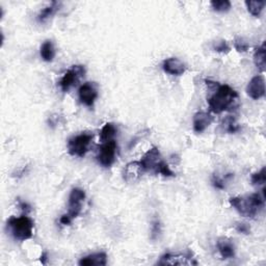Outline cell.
<instances>
[{
    "label": "cell",
    "instance_id": "5b68a950",
    "mask_svg": "<svg viewBox=\"0 0 266 266\" xmlns=\"http://www.w3.org/2000/svg\"><path fill=\"white\" fill-rule=\"evenodd\" d=\"M94 136L88 132H84L82 134L75 136L68 140V151L70 155L84 157L88 151V147Z\"/></svg>",
    "mask_w": 266,
    "mask_h": 266
},
{
    "label": "cell",
    "instance_id": "7a4b0ae2",
    "mask_svg": "<svg viewBox=\"0 0 266 266\" xmlns=\"http://www.w3.org/2000/svg\"><path fill=\"white\" fill-rule=\"evenodd\" d=\"M229 202L239 214L244 218H255L264 207L265 196L254 194L250 196H234L229 200Z\"/></svg>",
    "mask_w": 266,
    "mask_h": 266
},
{
    "label": "cell",
    "instance_id": "9a60e30c",
    "mask_svg": "<svg viewBox=\"0 0 266 266\" xmlns=\"http://www.w3.org/2000/svg\"><path fill=\"white\" fill-rule=\"evenodd\" d=\"M218 252L224 259H231L235 256V246L229 238H220L216 244Z\"/></svg>",
    "mask_w": 266,
    "mask_h": 266
},
{
    "label": "cell",
    "instance_id": "8fae6325",
    "mask_svg": "<svg viewBox=\"0 0 266 266\" xmlns=\"http://www.w3.org/2000/svg\"><path fill=\"white\" fill-rule=\"evenodd\" d=\"M144 170L140 162H129L123 170V178L127 183H134L140 179Z\"/></svg>",
    "mask_w": 266,
    "mask_h": 266
},
{
    "label": "cell",
    "instance_id": "d6986e66",
    "mask_svg": "<svg viewBox=\"0 0 266 266\" xmlns=\"http://www.w3.org/2000/svg\"><path fill=\"white\" fill-rule=\"evenodd\" d=\"M118 129L116 127L114 126V124L112 123H106L101 131H100V140L101 142H110V140H112L114 136H116Z\"/></svg>",
    "mask_w": 266,
    "mask_h": 266
},
{
    "label": "cell",
    "instance_id": "ac0fdd59",
    "mask_svg": "<svg viewBox=\"0 0 266 266\" xmlns=\"http://www.w3.org/2000/svg\"><path fill=\"white\" fill-rule=\"evenodd\" d=\"M254 62L260 72H264L266 70V60H265V43H263L260 47L256 48L254 52Z\"/></svg>",
    "mask_w": 266,
    "mask_h": 266
},
{
    "label": "cell",
    "instance_id": "cb8c5ba5",
    "mask_svg": "<svg viewBox=\"0 0 266 266\" xmlns=\"http://www.w3.org/2000/svg\"><path fill=\"white\" fill-rule=\"evenodd\" d=\"M266 181V176H265V168H263L260 172H255L250 177V182L252 185H263Z\"/></svg>",
    "mask_w": 266,
    "mask_h": 266
},
{
    "label": "cell",
    "instance_id": "277c9868",
    "mask_svg": "<svg viewBox=\"0 0 266 266\" xmlns=\"http://www.w3.org/2000/svg\"><path fill=\"white\" fill-rule=\"evenodd\" d=\"M6 224L10 234L16 240L25 242L30 239L34 235V224L32 220L28 216H21L19 218L12 216L8 220Z\"/></svg>",
    "mask_w": 266,
    "mask_h": 266
},
{
    "label": "cell",
    "instance_id": "ba28073f",
    "mask_svg": "<svg viewBox=\"0 0 266 266\" xmlns=\"http://www.w3.org/2000/svg\"><path fill=\"white\" fill-rule=\"evenodd\" d=\"M86 198V192L82 188H73L69 196V204H68V216L74 220L82 212V202Z\"/></svg>",
    "mask_w": 266,
    "mask_h": 266
},
{
    "label": "cell",
    "instance_id": "484cf974",
    "mask_svg": "<svg viewBox=\"0 0 266 266\" xmlns=\"http://www.w3.org/2000/svg\"><path fill=\"white\" fill-rule=\"evenodd\" d=\"M214 49L216 51V52H220V53H228L230 51V46L228 45V43L226 41H220L218 43L214 44Z\"/></svg>",
    "mask_w": 266,
    "mask_h": 266
},
{
    "label": "cell",
    "instance_id": "f1b7e54d",
    "mask_svg": "<svg viewBox=\"0 0 266 266\" xmlns=\"http://www.w3.org/2000/svg\"><path fill=\"white\" fill-rule=\"evenodd\" d=\"M212 184H214V186L216 188H218V190H224V179L220 178L218 175H214V178H212Z\"/></svg>",
    "mask_w": 266,
    "mask_h": 266
},
{
    "label": "cell",
    "instance_id": "f546056e",
    "mask_svg": "<svg viewBox=\"0 0 266 266\" xmlns=\"http://www.w3.org/2000/svg\"><path fill=\"white\" fill-rule=\"evenodd\" d=\"M72 218L68 216V214H64L62 218H60V224H70L71 222H72Z\"/></svg>",
    "mask_w": 266,
    "mask_h": 266
},
{
    "label": "cell",
    "instance_id": "603a6c76",
    "mask_svg": "<svg viewBox=\"0 0 266 266\" xmlns=\"http://www.w3.org/2000/svg\"><path fill=\"white\" fill-rule=\"evenodd\" d=\"M222 126L224 127V130L226 132H229V133H235L239 129V127L235 121V118L232 116L224 118Z\"/></svg>",
    "mask_w": 266,
    "mask_h": 266
},
{
    "label": "cell",
    "instance_id": "e0dca14e",
    "mask_svg": "<svg viewBox=\"0 0 266 266\" xmlns=\"http://www.w3.org/2000/svg\"><path fill=\"white\" fill-rule=\"evenodd\" d=\"M41 58L47 62H52L53 58H56V48H54V45H53L52 41H50V40H47V41H45L42 44V46H41Z\"/></svg>",
    "mask_w": 266,
    "mask_h": 266
},
{
    "label": "cell",
    "instance_id": "3957f363",
    "mask_svg": "<svg viewBox=\"0 0 266 266\" xmlns=\"http://www.w3.org/2000/svg\"><path fill=\"white\" fill-rule=\"evenodd\" d=\"M140 164L144 172H151L153 174H160L164 177H174L175 172H172L168 164L164 160L158 148L153 147L146 153L142 159Z\"/></svg>",
    "mask_w": 266,
    "mask_h": 266
},
{
    "label": "cell",
    "instance_id": "30bf717a",
    "mask_svg": "<svg viewBox=\"0 0 266 266\" xmlns=\"http://www.w3.org/2000/svg\"><path fill=\"white\" fill-rule=\"evenodd\" d=\"M248 95L254 100H259L265 96V80L262 75H257L250 79L246 86Z\"/></svg>",
    "mask_w": 266,
    "mask_h": 266
},
{
    "label": "cell",
    "instance_id": "4316f807",
    "mask_svg": "<svg viewBox=\"0 0 266 266\" xmlns=\"http://www.w3.org/2000/svg\"><path fill=\"white\" fill-rule=\"evenodd\" d=\"M162 233V226H160V222H159L158 220L154 222H153V226H152V234H151V238L153 239V240H155V239L158 238V236L160 235Z\"/></svg>",
    "mask_w": 266,
    "mask_h": 266
},
{
    "label": "cell",
    "instance_id": "ffe728a7",
    "mask_svg": "<svg viewBox=\"0 0 266 266\" xmlns=\"http://www.w3.org/2000/svg\"><path fill=\"white\" fill-rule=\"evenodd\" d=\"M265 2L264 0H248L246 2V6L248 10V12L252 16L255 17H259L261 15V12L265 6Z\"/></svg>",
    "mask_w": 266,
    "mask_h": 266
},
{
    "label": "cell",
    "instance_id": "9c48e42d",
    "mask_svg": "<svg viewBox=\"0 0 266 266\" xmlns=\"http://www.w3.org/2000/svg\"><path fill=\"white\" fill-rule=\"evenodd\" d=\"M78 97L82 104L88 108L94 105L98 98V88L95 82H86L78 90Z\"/></svg>",
    "mask_w": 266,
    "mask_h": 266
},
{
    "label": "cell",
    "instance_id": "6da1fadb",
    "mask_svg": "<svg viewBox=\"0 0 266 266\" xmlns=\"http://www.w3.org/2000/svg\"><path fill=\"white\" fill-rule=\"evenodd\" d=\"M238 100V94L228 84H218L216 92L208 99L209 108L212 112L220 114L233 108L234 102Z\"/></svg>",
    "mask_w": 266,
    "mask_h": 266
},
{
    "label": "cell",
    "instance_id": "7c38bea8",
    "mask_svg": "<svg viewBox=\"0 0 266 266\" xmlns=\"http://www.w3.org/2000/svg\"><path fill=\"white\" fill-rule=\"evenodd\" d=\"M190 254L188 255H181V254H166L164 255L160 260H159V265H190V264H198L196 262L192 261Z\"/></svg>",
    "mask_w": 266,
    "mask_h": 266
},
{
    "label": "cell",
    "instance_id": "52a82bcc",
    "mask_svg": "<svg viewBox=\"0 0 266 266\" xmlns=\"http://www.w3.org/2000/svg\"><path fill=\"white\" fill-rule=\"evenodd\" d=\"M86 74L84 66H73L70 70L66 71L60 82L62 92H68L73 86L77 84L79 78Z\"/></svg>",
    "mask_w": 266,
    "mask_h": 266
},
{
    "label": "cell",
    "instance_id": "83f0119b",
    "mask_svg": "<svg viewBox=\"0 0 266 266\" xmlns=\"http://www.w3.org/2000/svg\"><path fill=\"white\" fill-rule=\"evenodd\" d=\"M235 229L237 232L239 233H242V234H250V226L246 222H237L235 224Z\"/></svg>",
    "mask_w": 266,
    "mask_h": 266
},
{
    "label": "cell",
    "instance_id": "2e32d148",
    "mask_svg": "<svg viewBox=\"0 0 266 266\" xmlns=\"http://www.w3.org/2000/svg\"><path fill=\"white\" fill-rule=\"evenodd\" d=\"M79 265L82 266H92V265H98V266H105L108 264V255L105 252H96V254H92L82 258L78 262Z\"/></svg>",
    "mask_w": 266,
    "mask_h": 266
},
{
    "label": "cell",
    "instance_id": "5bb4252c",
    "mask_svg": "<svg viewBox=\"0 0 266 266\" xmlns=\"http://www.w3.org/2000/svg\"><path fill=\"white\" fill-rule=\"evenodd\" d=\"M214 121L212 116L204 112H198L194 114V120H192V125H194V130L196 133H202L205 131Z\"/></svg>",
    "mask_w": 266,
    "mask_h": 266
},
{
    "label": "cell",
    "instance_id": "4dcf8cb0",
    "mask_svg": "<svg viewBox=\"0 0 266 266\" xmlns=\"http://www.w3.org/2000/svg\"><path fill=\"white\" fill-rule=\"evenodd\" d=\"M48 256H47V252H43V254H42V256H41V259H40V260H41V262H42V264H46V262H47V258Z\"/></svg>",
    "mask_w": 266,
    "mask_h": 266
},
{
    "label": "cell",
    "instance_id": "4fadbf2b",
    "mask_svg": "<svg viewBox=\"0 0 266 266\" xmlns=\"http://www.w3.org/2000/svg\"><path fill=\"white\" fill-rule=\"evenodd\" d=\"M162 68L164 72L174 76H180L186 71L185 64L177 58H166L162 64Z\"/></svg>",
    "mask_w": 266,
    "mask_h": 266
},
{
    "label": "cell",
    "instance_id": "d4e9b609",
    "mask_svg": "<svg viewBox=\"0 0 266 266\" xmlns=\"http://www.w3.org/2000/svg\"><path fill=\"white\" fill-rule=\"evenodd\" d=\"M234 46H235V49L238 51V52H246L248 50V44L244 41V38H237L235 40L234 42Z\"/></svg>",
    "mask_w": 266,
    "mask_h": 266
},
{
    "label": "cell",
    "instance_id": "7402d4cb",
    "mask_svg": "<svg viewBox=\"0 0 266 266\" xmlns=\"http://www.w3.org/2000/svg\"><path fill=\"white\" fill-rule=\"evenodd\" d=\"M210 4L214 10L220 12H228L231 8V2L229 0H212Z\"/></svg>",
    "mask_w": 266,
    "mask_h": 266
},
{
    "label": "cell",
    "instance_id": "8992f818",
    "mask_svg": "<svg viewBox=\"0 0 266 266\" xmlns=\"http://www.w3.org/2000/svg\"><path fill=\"white\" fill-rule=\"evenodd\" d=\"M118 150V144L116 140H110L103 142L99 148L97 160L104 168H110L116 162V154Z\"/></svg>",
    "mask_w": 266,
    "mask_h": 266
},
{
    "label": "cell",
    "instance_id": "44dd1931",
    "mask_svg": "<svg viewBox=\"0 0 266 266\" xmlns=\"http://www.w3.org/2000/svg\"><path fill=\"white\" fill-rule=\"evenodd\" d=\"M58 8V2H52L51 4L47 8H45L43 10H41L38 16V20L40 22H45L47 19H49L51 16H53L56 14V12Z\"/></svg>",
    "mask_w": 266,
    "mask_h": 266
}]
</instances>
